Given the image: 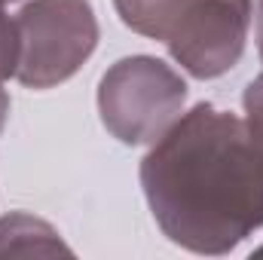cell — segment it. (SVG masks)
<instances>
[{
	"label": "cell",
	"instance_id": "cell-3",
	"mask_svg": "<svg viewBox=\"0 0 263 260\" xmlns=\"http://www.w3.org/2000/svg\"><path fill=\"white\" fill-rule=\"evenodd\" d=\"M187 104V80L156 55H126L98 83V114L120 144H153Z\"/></svg>",
	"mask_w": 263,
	"mask_h": 260
},
{
	"label": "cell",
	"instance_id": "cell-5",
	"mask_svg": "<svg viewBox=\"0 0 263 260\" xmlns=\"http://www.w3.org/2000/svg\"><path fill=\"white\" fill-rule=\"evenodd\" d=\"M73 254L52 224L28 211H9L0 217V257H55Z\"/></svg>",
	"mask_w": 263,
	"mask_h": 260
},
{
	"label": "cell",
	"instance_id": "cell-9",
	"mask_svg": "<svg viewBox=\"0 0 263 260\" xmlns=\"http://www.w3.org/2000/svg\"><path fill=\"white\" fill-rule=\"evenodd\" d=\"M257 52H260L263 62V0H260V25H257Z\"/></svg>",
	"mask_w": 263,
	"mask_h": 260
},
{
	"label": "cell",
	"instance_id": "cell-7",
	"mask_svg": "<svg viewBox=\"0 0 263 260\" xmlns=\"http://www.w3.org/2000/svg\"><path fill=\"white\" fill-rule=\"evenodd\" d=\"M242 107H245V126L251 129V135L257 138V144L263 147V73L254 77V80L245 86Z\"/></svg>",
	"mask_w": 263,
	"mask_h": 260
},
{
	"label": "cell",
	"instance_id": "cell-4",
	"mask_svg": "<svg viewBox=\"0 0 263 260\" xmlns=\"http://www.w3.org/2000/svg\"><path fill=\"white\" fill-rule=\"evenodd\" d=\"M15 80L28 89L67 83L98 46V18L89 0H28L15 15Z\"/></svg>",
	"mask_w": 263,
	"mask_h": 260
},
{
	"label": "cell",
	"instance_id": "cell-6",
	"mask_svg": "<svg viewBox=\"0 0 263 260\" xmlns=\"http://www.w3.org/2000/svg\"><path fill=\"white\" fill-rule=\"evenodd\" d=\"M18 65V34L15 18L6 15V0H0V77H15Z\"/></svg>",
	"mask_w": 263,
	"mask_h": 260
},
{
	"label": "cell",
	"instance_id": "cell-11",
	"mask_svg": "<svg viewBox=\"0 0 263 260\" xmlns=\"http://www.w3.org/2000/svg\"><path fill=\"white\" fill-rule=\"evenodd\" d=\"M260 254H263V248H260Z\"/></svg>",
	"mask_w": 263,
	"mask_h": 260
},
{
	"label": "cell",
	"instance_id": "cell-2",
	"mask_svg": "<svg viewBox=\"0 0 263 260\" xmlns=\"http://www.w3.org/2000/svg\"><path fill=\"white\" fill-rule=\"evenodd\" d=\"M120 22L165 43L196 80H217L239 65L254 18V0H114Z\"/></svg>",
	"mask_w": 263,
	"mask_h": 260
},
{
	"label": "cell",
	"instance_id": "cell-8",
	"mask_svg": "<svg viewBox=\"0 0 263 260\" xmlns=\"http://www.w3.org/2000/svg\"><path fill=\"white\" fill-rule=\"evenodd\" d=\"M6 120H9V95L3 89V77H0V132L6 129Z\"/></svg>",
	"mask_w": 263,
	"mask_h": 260
},
{
	"label": "cell",
	"instance_id": "cell-1",
	"mask_svg": "<svg viewBox=\"0 0 263 260\" xmlns=\"http://www.w3.org/2000/svg\"><path fill=\"white\" fill-rule=\"evenodd\" d=\"M141 190L168 242L223 257L263 230V147L242 117L199 101L144 153Z\"/></svg>",
	"mask_w": 263,
	"mask_h": 260
},
{
	"label": "cell",
	"instance_id": "cell-10",
	"mask_svg": "<svg viewBox=\"0 0 263 260\" xmlns=\"http://www.w3.org/2000/svg\"><path fill=\"white\" fill-rule=\"evenodd\" d=\"M6 3H15V0H6Z\"/></svg>",
	"mask_w": 263,
	"mask_h": 260
}]
</instances>
